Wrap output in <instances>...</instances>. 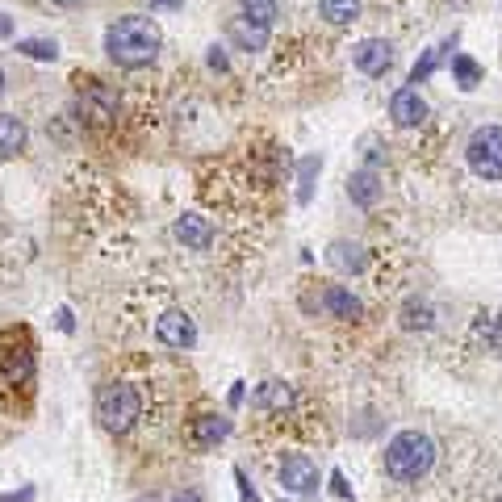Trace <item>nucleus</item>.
Returning <instances> with one entry per match:
<instances>
[{
  "instance_id": "nucleus-12",
  "label": "nucleus",
  "mask_w": 502,
  "mask_h": 502,
  "mask_svg": "<svg viewBox=\"0 0 502 502\" xmlns=\"http://www.w3.org/2000/svg\"><path fill=\"white\" fill-rule=\"evenodd\" d=\"M348 197L364 209L377 206V201H381V180H377V172H372V168H361V172L348 180Z\"/></svg>"
},
{
  "instance_id": "nucleus-28",
  "label": "nucleus",
  "mask_w": 502,
  "mask_h": 502,
  "mask_svg": "<svg viewBox=\"0 0 502 502\" xmlns=\"http://www.w3.org/2000/svg\"><path fill=\"white\" fill-rule=\"evenodd\" d=\"M168 502H201V494H197V490H185V494H176V498H168Z\"/></svg>"
},
{
  "instance_id": "nucleus-15",
  "label": "nucleus",
  "mask_w": 502,
  "mask_h": 502,
  "mask_svg": "<svg viewBox=\"0 0 502 502\" xmlns=\"http://www.w3.org/2000/svg\"><path fill=\"white\" fill-rule=\"evenodd\" d=\"M230 436V419H222V415H201L193 423V439L201 448H214L218 439H227Z\"/></svg>"
},
{
  "instance_id": "nucleus-18",
  "label": "nucleus",
  "mask_w": 502,
  "mask_h": 502,
  "mask_svg": "<svg viewBox=\"0 0 502 502\" xmlns=\"http://www.w3.org/2000/svg\"><path fill=\"white\" fill-rule=\"evenodd\" d=\"M243 17L273 30V22H276V0H243Z\"/></svg>"
},
{
  "instance_id": "nucleus-11",
  "label": "nucleus",
  "mask_w": 502,
  "mask_h": 502,
  "mask_svg": "<svg viewBox=\"0 0 502 502\" xmlns=\"http://www.w3.org/2000/svg\"><path fill=\"white\" fill-rule=\"evenodd\" d=\"M230 43L239 46V51H264V46H268V25L235 17V22H230Z\"/></svg>"
},
{
  "instance_id": "nucleus-30",
  "label": "nucleus",
  "mask_w": 502,
  "mask_h": 502,
  "mask_svg": "<svg viewBox=\"0 0 502 502\" xmlns=\"http://www.w3.org/2000/svg\"><path fill=\"white\" fill-rule=\"evenodd\" d=\"M51 5H59V9H76V5H84V0H51Z\"/></svg>"
},
{
  "instance_id": "nucleus-14",
  "label": "nucleus",
  "mask_w": 502,
  "mask_h": 502,
  "mask_svg": "<svg viewBox=\"0 0 502 502\" xmlns=\"http://www.w3.org/2000/svg\"><path fill=\"white\" fill-rule=\"evenodd\" d=\"M251 402L260 406V410H276V415H285L289 406H294V390L289 385H281V381H264L260 390H256V398Z\"/></svg>"
},
{
  "instance_id": "nucleus-3",
  "label": "nucleus",
  "mask_w": 502,
  "mask_h": 502,
  "mask_svg": "<svg viewBox=\"0 0 502 502\" xmlns=\"http://www.w3.org/2000/svg\"><path fill=\"white\" fill-rule=\"evenodd\" d=\"M139 415H142V398H139L134 385L113 381L97 393V419H101L105 431H113V436H126Z\"/></svg>"
},
{
  "instance_id": "nucleus-9",
  "label": "nucleus",
  "mask_w": 502,
  "mask_h": 502,
  "mask_svg": "<svg viewBox=\"0 0 502 502\" xmlns=\"http://www.w3.org/2000/svg\"><path fill=\"white\" fill-rule=\"evenodd\" d=\"M80 105H84V113L92 121H110L113 113H118V97H113L105 84H97V80H88L84 92H80Z\"/></svg>"
},
{
  "instance_id": "nucleus-29",
  "label": "nucleus",
  "mask_w": 502,
  "mask_h": 502,
  "mask_svg": "<svg viewBox=\"0 0 502 502\" xmlns=\"http://www.w3.org/2000/svg\"><path fill=\"white\" fill-rule=\"evenodd\" d=\"M155 9H180V5H185V0H151Z\"/></svg>"
},
{
  "instance_id": "nucleus-19",
  "label": "nucleus",
  "mask_w": 502,
  "mask_h": 502,
  "mask_svg": "<svg viewBox=\"0 0 502 502\" xmlns=\"http://www.w3.org/2000/svg\"><path fill=\"white\" fill-rule=\"evenodd\" d=\"M17 51H22L25 59H43V63H55L59 59V46L51 43V38H25V43H17Z\"/></svg>"
},
{
  "instance_id": "nucleus-21",
  "label": "nucleus",
  "mask_w": 502,
  "mask_h": 502,
  "mask_svg": "<svg viewBox=\"0 0 502 502\" xmlns=\"http://www.w3.org/2000/svg\"><path fill=\"white\" fill-rule=\"evenodd\" d=\"M452 76L460 80V88H478V80H481V67L473 63L469 55H452Z\"/></svg>"
},
{
  "instance_id": "nucleus-16",
  "label": "nucleus",
  "mask_w": 502,
  "mask_h": 502,
  "mask_svg": "<svg viewBox=\"0 0 502 502\" xmlns=\"http://www.w3.org/2000/svg\"><path fill=\"white\" fill-rule=\"evenodd\" d=\"M318 13L331 25H352L361 17V0H318Z\"/></svg>"
},
{
  "instance_id": "nucleus-25",
  "label": "nucleus",
  "mask_w": 502,
  "mask_h": 502,
  "mask_svg": "<svg viewBox=\"0 0 502 502\" xmlns=\"http://www.w3.org/2000/svg\"><path fill=\"white\" fill-rule=\"evenodd\" d=\"M209 67H214V72H227V55H222L218 46H214V51H209Z\"/></svg>"
},
{
  "instance_id": "nucleus-24",
  "label": "nucleus",
  "mask_w": 502,
  "mask_h": 502,
  "mask_svg": "<svg viewBox=\"0 0 502 502\" xmlns=\"http://www.w3.org/2000/svg\"><path fill=\"white\" fill-rule=\"evenodd\" d=\"M0 502H34V486H22L17 494H0Z\"/></svg>"
},
{
  "instance_id": "nucleus-20",
  "label": "nucleus",
  "mask_w": 502,
  "mask_h": 502,
  "mask_svg": "<svg viewBox=\"0 0 502 502\" xmlns=\"http://www.w3.org/2000/svg\"><path fill=\"white\" fill-rule=\"evenodd\" d=\"M331 264H339V268H343V273H361L364 268V251L361 247H348V243H335V251H331Z\"/></svg>"
},
{
  "instance_id": "nucleus-4",
  "label": "nucleus",
  "mask_w": 502,
  "mask_h": 502,
  "mask_svg": "<svg viewBox=\"0 0 502 502\" xmlns=\"http://www.w3.org/2000/svg\"><path fill=\"white\" fill-rule=\"evenodd\" d=\"M465 155L481 180H502V126H481L469 139Z\"/></svg>"
},
{
  "instance_id": "nucleus-5",
  "label": "nucleus",
  "mask_w": 502,
  "mask_h": 502,
  "mask_svg": "<svg viewBox=\"0 0 502 502\" xmlns=\"http://www.w3.org/2000/svg\"><path fill=\"white\" fill-rule=\"evenodd\" d=\"M155 339H159L164 348L188 352L197 343V323L185 310H168V314H159V323H155Z\"/></svg>"
},
{
  "instance_id": "nucleus-22",
  "label": "nucleus",
  "mask_w": 502,
  "mask_h": 502,
  "mask_svg": "<svg viewBox=\"0 0 502 502\" xmlns=\"http://www.w3.org/2000/svg\"><path fill=\"white\" fill-rule=\"evenodd\" d=\"M439 59H444V46H439V51H427V59H423V63H415V72H410V84H423V80L439 67Z\"/></svg>"
},
{
  "instance_id": "nucleus-17",
  "label": "nucleus",
  "mask_w": 502,
  "mask_h": 502,
  "mask_svg": "<svg viewBox=\"0 0 502 502\" xmlns=\"http://www.w3.org/2000/svg\"><path fill=\"white\" fill-rule=\"evenodd\" d=\"M323 306H327L335 318H361V314H364L361 302H356L348 289H339V285H331L327 294H323Z\"/></svg>"
},
{
  "instance_id": "nucleus-23",
  "label": "nucleus",
  "mask_w": 502,
  "mask_h": 502,
  "mask_svg": "<svg viewBox=\"0 0 502 502\" xmlns=\"http://www.w3.org/2000/svg\"><path fill=\"white\" fill-rule=\"evenodd\" d=\"M314 172H318V155H310V159H302V201H310V188H314Z\"/></svg>"
},
{
  "instance_id": "nucleus-1",
  "label": "nucleus",
  "mask_w": 502,
  "mask_h": 502,
  "mask_svg": "<svg viewBox=\"0 0 502 502\" xmlns=\"http://www.w3.org/2000/svg\"><path fill=\"white\" fill-rule=\"evenodd\" d=\"M159 46H164V34L151 17H121L105 30V51H110L113 63L121 67H147L155 63L159 55Z\"/></svg>"
},
{
  "instance_id": "nucleus-27",
  "label": "nucleus",
  "mask_w": 502,
  "mask_h": 502,
  "mask_svg": "<svg viewBox=\"0 0 502 502\" xmlns=\"http://www.w3.org/2000/svg\"><path fill=\"white\" fill-rule=\"evenodd\" d=\"M0 38H13V17H5V13H0Z\"/></svg>"
},
{
  "instance_id": "nucleus-10",
  "label": "nucleus",
  "mask_w": 502,
  "mask_h": 502,
  "mask_svg": "<svg viewBox=\"0 0 502 502\" xmlns=\"http://www.w3.org/2000/svg\"><path fill=\"white\" fill-rule=\"evenodd\" d=\"M176 239L193 251H206L209 243H214V227H209L201 214H185V218H176Z\"/></svg>"
},
{
  "instance_id": "nucleus-31",
  "label": "nucleus",
  "mask_w": 502,
  "mask_h": 502,
  "mask_svg": "<svg viewBox=\"0 0 502 502\" xmlns=\"http://www.w3.org/2000/svg\"><path fill=\"white\" fill-rule=\"evenodd\" d=\"M0 92H5V72H0Z\"/></svg>"
},
{
  "instance_id": "nucleus-8",
  "label": "nucleus",
  "mask_w": 502,
  "mask_h": 502,
  "mask_svg": "<svg viewBox=\"0 0 502 502\" xmlns=\"http://www.w3.org/2000/svg\"><path fill=\"white\" fill-rule=\"evenodd\" d=\"M390 118L398 126H423L427 118V101L419 97V88H398L390 97Z\"/></svg>"
},
{
  "instance_id": "nucleus-2",
  "label": "nucleus",
  "mask_w": 502,
  "mask_h": 502,
  "mask_svg": "<svg viewBox=\"0 0 502 502\" xmlns=\"http://www.w3.org/2000/svg\"><path fill=\"white\" fill-rule=\"evenodd\" d=\"M436 465V444L423 431H398L385 444V473L398 481H419Z\"/></svg>"
},
{
  "instance_id": "nucleus-33",
  "label": "nucleus",
  "mask_w": 502,
  "mask_h": 502,
  "mask_svg": "<svg viewBox=\"0 0 502 502\" xmlns=\"http://www.w3.org/2000/svg\"><path fill=\"white\" fill-rule=\"evenodd\" d=\"M498 502H502V498H498Z\"/></svg>"
},
{
  "instance_id": "nucleus-7",
  "label": "nucleus",
  "mask_w": 502,
  "mask_h": 502,
  "mask_svg": "<svg viewBox=\"0 0 502 502\" xmlns=\"http://www.w3.org/2000/svg\"><path fill=\"white\" fill-rule=\"evenodd\" d=\"M352 59H356V67H361L364 76H385L393 67V46L385 43V38H364V43L352 51Z\"/></svg>"
},
{
  "instance_id": "nucleus-32",
  "label": "nucleus",
  "mask_w": 502,
  "mask_h": 502,
  "mask_svg": "<svg viewBox=\"0 0 502 502\" xmlns=\"http://www.w3.org/2000/svg\"><path fill=\"white\" fill-rule=\"evenodd\" d=\"M139 502H155V498H139Z\"/></svg>"
},
{
  "instance_id": "nucleus-26",
  "label": "nucleus",
  "mask_w": 502,
  "mask_h": 502,
  "mask_svg": "<svg viewBox=\"0 0 502 502\" xmlns=\"http://www.w3.org/2000/svg\"><path fill=\"white\" fill-rule=\"evenodd\" d=\"M55 318H59V331H72V327H76V323H72V310H67V306H63V310H59V314H55Z\"/></svg>"
},
{
  "instance_id": "nucleus-6",
  "label": "nucleus",
  "mask_w": 502,
  "mask_h": 502,
  "mask_svg": "<svg viewBox=\"0 0 502 502\" xmlns=\"http://www.w3.org/2000/svg\"><path fill=\"white\" fill-rule=\"evenodd\" d=\"M281 486L289 494H314L318 490V469L314 460L302 457V452H289V457L281 460Z\"/></svg>"
},
{
  "instance_id": "nucleus-13",
  "label": "nucleus",
  "mask_w": 502,
  "mask_h": 502,
  "mask_svg": "<svg viewBox=\"0 0 502 502\" xmlns=\"http://www.w3.org/2000/svg\"><path fill=\"white\" fill-rule=\"evenodd\" d=\"M25 151V121L17 113H0V159Z\"/></svg>"
}]
</instances>
